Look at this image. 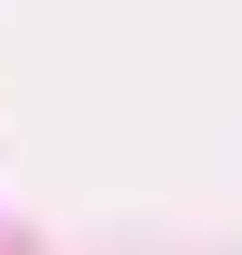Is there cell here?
Masks as SVG:
<instances>
[]
</instances>
